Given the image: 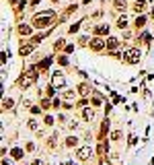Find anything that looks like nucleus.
<instances>
[{
  "label": "nucleus",
  "instance_id": "nucleus-18",
  "mask_svg": "<svg viewBox=\"0 0 154 165\" xmlns=\"http://www.w3.org/2000/svg\"><path fill=\"white\" fill-rule=\"evenodd\" d=\"M117 27H119V29H125V27H127V17H125V15L117 19Z\"/></svg>",
  "mask_w": 154,
  "mask_h": 165
},
{
  "label": "nucleus",
  "instance_id": "nucleus-34",
  "mask_svg": "<svg viewBox=\"0 0 154 165\" xmlns=\"http://www.w3.org/2000/svg\"><path fill=\"white\" fill-rule=\"evenodd\" d=\"M41 105L43 107H49V99H41Z\"/></svg>",
  "mask_w": 154,
  "mask_h": 165
},
{
  "label": "nucleus",
  "instance_id": "nucleus-33",
  "mask_svg": "<svg viewBox=\"0 0 154 165\" xmlns=\"http://www.w3.org/2000/svg\"><path fill=\"white\" fill-rule=\"evenodd\" d=\"M27 151H29V153H33V151H35V145H33V142H29V145H27Z\"/></svg>",
  "mask_w": 154,
  "mask_h": 165
},
{
  "label": "nucleus",
  "instance_id": "nucleus-2",
  "mask_svg": "<svg viewBox=\"0 0 154 165\" xmlns=\"http://www.w3.org/2000/svg\"><path fill=\"white\" fill-rule=\"evenodd\" d=\"M140 58H142L140 47H127V50L123 52V56H121V60H123L125 64H138Z\"/></svg>",
  "mask_w": 154,
  "mask_h": 165
},
{
  "label": "nucleus",
  "instance_id": "nucleus-27",
  "mask_svg": "<svg viewBox=\"0 0 154 165\" xmlns=\"http://www.w3.org/2000/svg\"><path fill=\"white\" fill-rule=\"evenodd\" d=\"M58 62H60V66H68V58H66V56H60Z\"/></svg>",
  "mask_w": 154,
  "mask_h": 165
},
{
  "label": "nucleus",
  "instance_id": "nucleus-21",
  "mask_svg": "<svg viewBox=\"0 0 154 165\" xmlns=\"http://www.w3.org/2000/svg\"><path fill=\"white\" fill-rule=\"evenodd\" d=\"M56 142H58V132H56V134L47 140V147H49V149H56Z\"/></svg>",
  "mask_w": 154,
  "mask_h": 165
},
{
  "label": "nucleus",
  "instance_id": "nucleus-36",
  "mask_svg": "<svg viewBox=\"0 0 154 165\" xmlns=\"http://www.w3.org/2000/svg\"><path fill=\"white\" fill-rule=\"evenodd\" d=\"M33 165H43V161H41V159H35V161H33Z\"/></svg>",
  "mask_w": 154,
  "mask_h": 165
},
{
  "label": "nucleus",
  "instance_id": "nucleus-9",
  "mask_svg": "<svg viewBox=\"0 0 154 165\" xmlns=\"http://www.w3.org/2000/svg\"><path fill=\"white\" fill-rule=\"evenodd\" d=\"M31 82H33V79H29V77L23 72V74H21V79H19V87H21V89H29V87H31Z\"/></svg>",
  "mask_w": 154,
  "mask_h": 165
},
{
  "label": "nucleus",
  "instance_id": "nucleus-22",
  "mask_svg": "<svg viewBox=\"0 0 154 165\" xmlns=\"http://www.w3.org/2000/svg\"><path fill=\"white\" fill-rule=\"evenodd\" d=\"M107 151H109V147H107V145H105V142H101V145H99V147H97V153H99V155H105V153H107Z\"/></svg>",
  "mask_w": 154,
  "mask_h": 165
},
{
  "label": "nucleus",
  "instance_id": "nucleus-12",
  "mask_svg": "<svg viewBox=\"0 0 154 165\" xmlns=\"http://www.w3.org/2000/svg\"><path fill=\"white\" fill-rule=\"evenodd\" d=\"M82 120H84V122H93V120H95V112L88 110V107L82 110Z\"/></svg>",
  "mask_w": 154,
  "mask_h": 165
},
{
  "label": "nucleus",
  "instance_id": "nucleus-40",
  "mask_svg": "<svg viewBox=\"0 0 154 165\" xmlns=\"http://www.w3.org/2000/svg\"><path fill=\"white\" fill-rule=\"evenodd\" d=\"M62 165H74V163H70V161H66V163H62Z\"/></svg>",
  "mask_w": 154,
  "mask_h": 165
},
{
  "label": "nucleus",
  "instance_id": "nucleus-4",
  "mask_svg": "<svg viewBox=\"0 0 154 165\" xmlns=\"http://www.w3.org/2000/svg\"><path fill=\"white\" fill-rule=\"evenodd\" d=\"M33 50H35V45H33V43H25V41H21V45H19V54H21L23 58H25V56H29Z\"/></svg>",
  "mask_w": 154,
  "mask_h": 165
},
{
  "label": "nucleus",
  "instance_id": "nucleus-13",
  "mask_svg": "<svg viewBox=\"0 0 154 165\" xmlns=\"http://www.w3.org/2000/svg\"><path fill=\"white\" fill-rule=\"evenodd\" d=\"M117 47H119V39H117V37H107V50L113 52Z\"/></svg>",
  "mask_w": 154,
  "mask_h": 165
},
{
  "label": "nucleus",
  "instance_id": "nucleus-7",
  "mask_svg": "<svg viewBox=\"0 0 154 165\" xmlns=\"http://www.w3.org/2000/svg\"><path fill=\"white\" fill-rule=\"evenodd\" d=\"M76 157L80 159V161H86L88 157H90V147H80L76 153Z\"/></svg>",
  "mask_w": 154,
  "mask_h": 165
},
{
  "label": "nucleus",
  "instance_id": "nucleus-25",
  "mask_svg": "<svg viewBox=\"0 0 154 165\" xmlns=\"http://www.w3.org/2000/svg\"><path fill=\"white\" fill-rule=\"evenodd\" d=\"M12 105H14V101H12V99H4V101H2V107H4V110H10Z\"/></svg>",
  "mask_w": 154,
  "mask_h": 165
},
{
  "label": "nucleus",
  "instance_id": "nucleus-35",
  "mask_svg": "<svg viewBox=\"0 0 154 165\" xmlns=\"http://www.w3.org/2000/svg\"><path fill=\"white\" fill-rule=\"evenodd\" d=\"M2 165H12V161L10 159H2Z\"/></svg>",
  "mask_w": 154,
  "mask_h": 165
},
{
  "label": "nucleus",
  "instance_id": "nucleus-8",
  "mask_svg": "<svg viewBox=\"0 0 154 165\" xmlns=\"http://www.w3.org/2000/svg\"><path fill=\"white\" fill-rule=\"evenodd\" d=\"M93 33H95V35H99V37L109 35V25H97V27L93 29Z\"/></svg>",
  "mask_w": 154,
  "mask_h": 165
},
{
  "label": "nucleus",
  "instance_id": "nucleus-5",
  "mask_svg": "<svg viewBox=\"0 0 154 165\" xmlns=\"http://www.w3.org/2000/svg\"><path fill=\"white\" fill-rule=\"evenodd\" d=\"M17 33H19L21 37H27V35H31V33H33V27H31V25H25V23H21V25L17 27Z\"/></svg>",
  "mask_w": 154,
  "mask_h": 165
},
{
  "label": "nucleus",
  "instance_id": "nucleus-20",
  "mask_svg": "<svg viewBox=\"0 0 154 165\" xmlns=\"http://www.w3.org/2000/svg\"><path fill=\"white\" fill-rule=\"evenodd\" d=\"M134 25H136L138 29H140V27H144V25H146V17H142V15H140V17L136 19V23H134Z\"/></svg>",
  "mask_w": 154,
  "mask_h": 165
},
{
  "label": "nucleus",
  "instance_id": "nucleus-30",
  "mask_svg": "<svg viewBox=\"0 0 154 165\" xmlns=\"http://www.w3.org/2000/svg\"><path fill=\"white\" fill-rule=\"evenodd\" d=\"M64 97H66V99H74V91H66Z\"/></svg>",
  "mask_w": 154,
  "mask_h": 165
},
{
  "label": "nucleus",
  "instance_id": "nucleus-26",
  "mask_svg": "<svg viewBox=\"0 0 154 165\" xmlns=\"http://www.w3.org/2000/svg\"><path fill=\"white\" fill-rule=\"evenodd\" d=\"M80 25H82V23H74V25H70V31H68V33H76L78 29H80Z\"/></svg>",
  "mask_w": 154,
  "mask_h": 165
},
{
  "label": "nucleus",
  "instance_id": "nucleus-19",
  "mask_svg": "<svg viewBox=\"0 0 154 165\" xmlns=\"http://www.w3.org/2000/svg\"><path fill=\"white\" fill-rule=\"evenodd\" d=\"M76 142H78L76 136H68V138H66V147H70V149H72V147H76Z\"/></svg>",
  "mask_w": 154,
  "mask_h": 165
},
{
  "label": "nucleus",
  "instance_id": "nucleus-16",
  "mask_svg": "<svg viewBox=\"0 0 154 165\" xmlns=\"http://www.w3.org/2000/svg\"><path fill=\"white\" fill-rule=\"evenodd\" d=\"M113 6H115L117 10H125L127 8V2L125 0H113Z\"/></svg>",
  "mask_w": 154,
  "mask_h": 165
},
{
  "label": "nucleus",
  "instance_id": "nucleus-11",
  "mask_svg": "<svg viewBox=\"0 0 154 165\" xmlns=\"http://www.w3.org/2000/svg\"><path fill=\"white\" fill-rule=\"evenodd\" d=\"M25 74H27L29 79H33V81H37V77H39V68H37V64H35V66H29V68L25 70Z\"/></svg>",
  "mask_w": 154,
  "mask_h": 165
},
{
  "label": "nucleus",
  "instance_id": "nucleus-14",
  "mask_svg": "<svg viewBox=\"0 0 154 165\" xmlns=\"http://www.w3.org/2000/svg\"><path fill=\"white\" fill-rule=\"evenodd\" d=\"M78 93H80L82 97H86V95L90 93V85H88V82H82V85L78 87Z\"/></svg>",
  "mask_w": 154,
  "mask_h": 165
},
{
  "label": "nucleus",
  "instance_id": "nucleus-3",
  "mask_svg": "<svg viewBox=\"0 0 154 165\" xmlns=\"http://www.w3.org/2000/svg\"><path fill=\"white\" fill-rule=\"evenodd\" d=\"M88 47H90L93 52H103V50L107 47V41H103L99 35H95V37L90 39V43H88Z\"/></svg>",
  "mask_w": 154,
  "mask_h": 165
},
{
  "label": "nucleus",
  "instance_id": "nucleus-37",
  "mask_svg": "<svg viewBox=\"0 0 154 165\" xmlns=\"http://www.w3.org/2000/svg\"><path fill=\"white\" fill-rule=\"evenodd\" d=\"M101 165H109V159H103V161H101Z\"/></svg>",
  "mask_w": 154,
  "mask_h": 165
},
{
  "label": "nucleus",
  "instance_id": "nucleus-39",
  "mask_svg": "<svg viewBox=\"0 0 154 165\" xmlns=\"http://www.w3.org/2000/svg\"><path fill=\"white\" fill-rule=\"evenodd\" d=\"M150 19H154V8H152V12H150Z\"/></svg>",
  "mask_w": 154,
  "mask_h": 165
},
{
  "label": "nucleus",
  "instance_id": "nucleus-38",
  "mask_svg": "<svg viewBox=\"0 0 154 165\" xmlns=\"http://www.w3.org/2000/svg\"><path fill=\"white\" fill-rule=\"evenodd\" d=\"M90 2H93V0H82V4H90Z\"/></svg>",
  "mask_w": 154,
  "mask_h": 165
},
{
  "label": "nucleus",
  "instance_id": "nucleus-6",
  "mask_svg": "<svg viewBox=\"0 0 154 165\" xmlns=\"http://www.w3.org/2000/svg\"><path fill=\"white\" fill-rule=\"evenodd\" d=\"M51 85H54V87H64V85H66L64 74H62V72H54V77H51Z\"/></svg>",
  "mask_w": 154,
  "mask_h": 165
},
{
  "label": "nucleus",
  "instance_id": "nucleus-29",
  "mask_svg": "<svg viewBox=\"0 0 154 165\" xmlns=\"http://www.w3.org/2000/svg\"><path fill=\"white\" fill-rule=\"evenodd\" d=\"M111 138H113V140H119V138H121V132H119V130H115V132L111 134Z\"/></svg>",
  "mask_w": 154,
  "mask_h": 165
},
{
  "label": "nucleus",
  "instance_id": "nucleus-1",
  "mask_svg": "<svg viewBox=\"0 0 154 165\" xmlns=\"http://www.w3.org/2000/svg\"><path fill=\"white\" fill-rule=\"evenodd\" d=\"M51 23H56V12L54 10H43V12L33 15V27H37V29H43Z\"/></svg>",
  "mask_w": 154,
  "mask_h": 165
},
{
  "label": "nucleus",
  "instance_id": "nucleus-23",
  "mask_svg": "<svg viewBox=\"0 0 154 165\" xmlns=\"http://www.w3.org/2000/svg\"><path fill=\"white\" fill-rule=\"evenodd\" d=\"M54 50H56V52L64 50V39H56V41H54Z\"/></svg>",
  "mask_w": 154,
  "mask_h": 165
},
{
  "label": "nucleus",
  "instance_id": "nucleus-17",
  "mask_svg": "<svg viewBox=\"0 0 154 165\" xmlns=\"http://www.w3.org/2000/svg\"><path fill=\"white\" fill-rule=\"evenodd\" d=\"M107 130H109V120L105 118V122L101 126V134H99V138H105V134H107Z\"/></svg>",
  "mask_w": 154,
  "mask_h": 165
},
{
  "label": "nucleus",
  "instance_id": "nucleus-10",
  "mask_svg": "<svg viewBox=\"0 0 154 165\" xmlns=\"http://www.w3.org/2000/svg\"><path fill=\"white\" fill-rule=\"evenodd\" d=\"M51 66V58L47 56V58H43V60H39L37 62V68H39V72H43V70H47Z\"/></svg>",
  "mask_w": 154,
  "mask_h": 165
},
{
  "label": "nucleus",
  "instance_id": "nucleus-31",
  "mask_svg": "<svg viewBox=\"0 0 154 165\" xmlns=\"http://www.w3.org/2000/svg\"><path fill=\"white\" fill-rule=\"evenodd\" d=\"M27 126H29V130H37V124H35V122H33V120H31V122H29V124H27Z\"/></svg>",
  "mask_w": 154,
  "mask_h": 165
},
{
  "label": "nucleus",
  "instance_id": "nucleus-15",
  "mask_svg": "<svg viewBox=\"0 0 154 165\" xmlns=\"http://www.w3.org/2000/svg\"><path fill=\"white\" fill-rule=\"evenodd\" d=\"M144 8H146V0H136V2H134V10L142 12Z\"/></svg>",
  "mask_w": 154,
  "mask_h": 165
},
{
  "label": "nucleus",
  "instance_id": "nucleus-32",
  "mask_svg": "<svg viewBox=\"0 0 154 165\" xmlns=\"http://www.w3.org/2000/svg\"><path fill=\"white\" fill-rule=\"evenodd\" d=\"M45 124L51 126V124H54V118H51V116H45Z\"/></svg>",
  "mask_w": 154,
  "mask_h": 165
},
{
  "label": "nucleus",
  "instance_id": "nucleus-28",
  "mask_svg": "<svg viewBox=\"0 0 154 165\" xmlns=\"http://www.w3.org/2000/svg\"><path fill=\"white\" fill-rule=\"evenodd\" d=\"M64 50H66V54H72V52H74V43H68Z\"/></svg>",
  "mask_w": 154,
  "mask_h": 165
},
{
  "label": "nucleus",
  "instance_id": "nucleus-24",
  "mask_svg": "<svg viewBox=\"0 0 154 165\" xmlns=\"http://www.w3.org/2000/svg\"><path fill=\"white\" fill-rule=\"evenodd\" d=\"M12 157H14V159H21V157H23V149L14 147V149H12Z\"/></svg>",
  "mask_w": 154,
  "mask_h": 165
}]
</instances>
